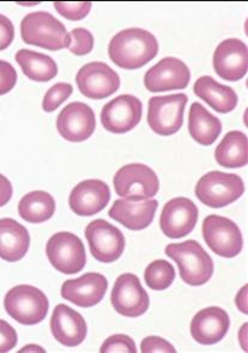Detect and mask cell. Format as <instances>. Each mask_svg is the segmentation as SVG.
Returning a JSON list of instances; mask_svg holds the SVG:
<instances>
[{
    "label": "cell",
    "mask_w": 248,
    "mask_h": 353,
    "mask_svg": "<svg viewBox=\"0 0 248 353\" xmlns=\"http://www.w3.org/2000/svg\"><path fill=\"white\" fill-rule=\"evenodd\" d=\"M158 53L156 37L145 29L129 28L116 34L110 42L108 54L115 65L136 70L147 65Z\"/></svg>",
    "instance_id": "obj_1"
},
{
    "label": "cell",
    "mask_w": 248,
    "mask_h": 353,
    "mask_svg": "<svg viewBox=\"0 0 248 353\" xmlns=\"http://www.w3.org/2000/svg\"><path fill=\"white\" fill-rule=\"evenodd\" d=\"M165 255L176 262L180 276L191 286H202L211 279L214 262L211 256L203 249L197 241H186L169 244L165 248Z\"/></svg>",
    "instance_id": "obj_2"
},
{
    "label": "cell",
    "mask_w": 248,
    "mask_h": 353,
    "mask_svg": "<svg viewBox=\"0 0 248 353\" xmlns=\"http://www.w3.org/2000/svg\"><path fill=\"white\" fill-rule=\"evenodd\" d=\"M21 37L28 45L59 51L70 46L71 35L64 24L45 11L27 14L21 23Z\"/></svg>",
    "instance_id": "obj_3"
},
{
    "label": "cell",
    "mask_w": 248,
    "mask_h": 353,
    "mask_svg": "<svg viewBox=\"0 0 248 353\" xmlns=\"http://www.w3.org/2000/svg\"><path fill=\"white\" fill-rule=\"evenodd\" d=\"M4 307L21 325H32L46 319L50 302L41 290L30 285H19L6 293Z\"/></svg>",
    "instance_id": "obj_4"
},
{
    "label": "cell",
    "mask_w": 248,
    "mask_h": 353,
    "mask_svg": "<svg viewBox=\"0 0 248 353\" xmlns=\"http://www.w3.org/2000/svg\"><path fill=\"white\" fill-rule=\"evenodd\" d=\"M196 196L210 208H223L244 195V181L238 174L211 171L196 185Z\"/></svg>",
    "instance_id": "obj_5"
},
{
    "label": "cell",
    "mask_w": 248,
    "mask_h": 353,
    "mask_svg": "<svg viewBox=\"0 0 248 353\" xmlns=\"http://www.w3.org/2000/svg\"><path fill=\"white\" fill-rule=\"evenodd\" d=\"M116 195L127 201H144L156 196L160 181L154 170L143 163H130L113 178Z\"/></svg>",
    "instance_id": "obj_6"
},
{
    "label": "cell",
    "mask_w": 248,
    "mask_h": 353,
    "mask_svg": "<svg viewBox=\"0 0 248 353\" xmlns=\"http://www.w3.org/2000/svg\"><path fill=\"white\" fill-rule=\"evenodd\" d=\"M189 98L186 94L154 97L149 100L147 123L157 135L172 136L184 124V113Z\"/></svg>",
    "instance_id": "obj_7"
},
{
    "label": "cell",
    "mask_w": 248,
    "mask_h": 353,
    "mask_svg": "<svg viewBox=\"0 0 248 353\" xmlns=\"http://www.w3.org/2000/svg\"><path fill=\"white\" fill-rule=\"evenodd\" d=\"M46 255L51 265L63 274H77L87 263L84 244L71 232L53 234L47 242Z\"/></svg>",
    "instance_id": "obj_8"
},
{
    "label": "cell",
    "mask_w": 248,
    "mask_h": 353,
    "mask_svg": "<svg viewBox=\"0 0 248 353\" xmlns=\"http://www.w3.org/2000/svg\"><path fill=\"white\" fill-rule=\"evenodd\" d=\"M203 237L216 255L233 259L244 248L239 226L230 219L220 215H209L203 221Z\"/></svg>",
    "instance_id": "obj_9"
},
{
    "label": "cell",
    "mask_w": 248,
    "mask_h": 353,
    "mask_svg": "<svg viewBox=\"0 0 248 353\" xmlns=\"http://www.w3.org/2000/svg\"><path fill=\"white\" fill-rule=\"evenodd\" d=\"M84 234L87 237L92 257L102 263H112L123 255L125 237L119 228L103 219H97L87 225Z\"/></svg>",
    "instance_id": "obj_10"
},
{
    "label": "cell",
    "mask_w": 248,
    "mask_h": 353,
    "mask_svg": "<svg viewBox=\"0 0 248 353\" xmlns=\"http://www.w3.org/2000/svg\"><path fill=\"white\" fill-rule=\"evenodd\" d=\"M110 301L115 312L125 317L142 316L150 305L149 294L132 273H125L116 279Z\"/></svg>",
    "instance_id": "obj_11"
},
{
    "label": "cell",
    "mask_w": 248,
    "mask_h": 353,
    "mask_svg": "<svg viewBox=\"0 0 248 353\" xmlns=\"http://www.w3.org/2000/svg\"><path fill=\"white\" fill-rule=\"evenodd\" d=\"M76 83L84 97L102 100L113 95L120 88V77L106 63L92 61L79 69Z\"/></svg>",
    "instance_id": "obj_12"
},
{
    "label": "cell",
    "mask_w": 248,
    "mask_h": 353,
    "mask_svg": "<svg viewBox=\"0 0 248 353\" xmlns=\"http://www.w3.org/2000/svg\"><path fill=\"white\" fill-rule=\"evenodd\" d=\"M143 105L134 95L124 94L106 103L101 112L103 128L113 134L134 130L142 119Z\"/></svg>",
    "instance_id": "obj_13"
},
{
    "label": "cell",
    "mask_w": 248,
    "mask_h": 353,
    "mask_svg": "<svg viewBox=\"0 0 248 353\" xmlns=\"http://www.w3.org/2000/svg\"><path fill=\"white\" fill-rule=\"evenodd\" d=\"M191 72L184 61L167 57L152 66L144 76V85L152 93L180 90L189 83Z\"/></svg>",
    "instance_id": "obj_14"
},
{
    "label": "cell",
    "mask_w": 248,
    "mask_h": 353,
    "mask_svg": "<svg viewBox=\"0 0 248 353\" xmlns=\"http://www.w3.org/2000/svg\"><path fill=\"white\" fill-rule=\"evenodd\" d=\"M56 129L60 136L70 142L87 141L96 129L95 113L87 103H69L56 118Z\"/></svg>",
    "instance_id": "obj_15"
},
{
    "label": "cell",
    "mask_w": 248,
    "mask_h": 353,
    "mask_svg": "<svg viewBox=\"0 0 248 353\" xmlns=\"http://www.w3.org/2000/svg\"><path fill=\"white\" fill-rule=\"evenodd\" d=\"M198 221L197 205L186 197L168 201L162 210L160 228L165 237L179 239L192 232Z\"/></svg>",
    "instance_id": "obj_16"
},
{
    "label": "cell",
    "mask_w": 248,
    "mask_h": 353,
    "mask_svg": "<svg viewBox=\"0 0 248 353\" xmlns=\"http://www.w3.org/2000/svg\"><path fill=\"white\" fill-rule=\"evenodd\" d=\"M212 63L220 79L240 81L247 74V46L239 39H227L217 46Z\"/></svg>",
    "instance_id": "obj_17"
},
{
    "label": "cell",
    "mask_w": 248,
    "mask_h": 353,
    "mask_svg": "<svg viewBox=\"0 0 248 353\" xmlns=\"http://www.w3.org/2000/svg\"><path fill=\"white\" fill-rule=\"evenodd\" d=\"M110 186L100 179H87L74 186L70 194L71 210L79 216H92L100 213L110 203Z\"/></svg>",
    "instance_id": "obj_18"
},
{
    "label": "cell",
    "mask_w": 248,
    "mask_h": 353,
    "mask_svg": "<svg viewBox=\"0 0 248 353\" xmlns=\"http://www.w3.org/2000/svg\"><path fill=\"white\" fill-rule=\"evenodd\" d=\"M108 288L106 276L87 273L79 279L68 280L61 286V297L81 307H92L101 302Z\"/></svg>",
    "instance_id": "obj_19"
},
{
    "label": "cell",
    "mask_w": 248,
    "mask_h": 353,
    "mask_svg": "<svg viewBox=\"0 0 248 353\" xmlns=\"http://www.w3.org/2000/svg\"><path fill=\"white\" fill-rule=\"evenodd\" d=\"M229 315L222 307L203 309L193 317L189 325L193 339L202 345L220 343L229 330Z\"/></svg>",
    "instance_id": "obj_20"
},
{
    "label": "cell",
    "mask_w": 248,
    "mask_h": 353,
    "mask_svg": "<svg viewBox=\"0 0 248 353\" xmlns=\"http://www.w3.org/2000/svg\"><path fill=\"white\" fill-rule=\"evenodd\" d=\"M51 330L60 344L68 347H76L87 338V322L72 307L58 304L52 315Z\"/></svg>",
    "instance_id": "obj_21"
},
{
    "label": "cell",
    "mask_w": 248,
    "mask_h": 353,
    "mask_svg": "<svg viewBox=\"0 0 248 353\" xmlns=\"http://www.w3.org/2000/svg\"><path fill=\"white\" fill-rule=\"evenodd\" d=\"M158 202L156 200L127 201L116 200L112 205L108 215L124 225L131 231H142L147 228L155 218Z\"/></svg>",
    "instance_id": "obj_22"
},
{
    "label": "cell",
    "mask_w": 248,
    "mask_h": 353,
    "mask_svg": "<svg viewBox=\"0 0 248 353\" xmlns=\"http://www.w3.org/2000/svg\"><path fill=\"white\" fill-rule=\"evenodd\" d=\"M30 236L23 225L14 219H0V259L17 262L27 255Z\"/></svg>",
    "instance_id": "obj_23"
},
{
    "label": "cell",
    "mask_w": 248,
    "mask_h": 353,
    "mask_svg": "<svg viewBox=\"0 0 248 353\" xmlns=\"http://www.w3.org/2000/svg\"><path fill=\"white\" fill-rule=\"evenodd\" d=\"M193 92L218 113H229L238 105V94L234 89L218 83L210 76L198 79Z\"/></svg>",
    "instance_id": "obj_24"
},
{
    "label": "cell",
    "mask_w": 248,
    "mask_h": 353,
    "mask_svg": "<svg viewBox=\"0 0 248 353\" xmlns=\"http://www.w3.org/2000/svg\"><path fill=\"white\" fill-rule=\"evenodd\" d=\"M189 131L193 140L202 145H211L222 132V123L205 107L193 103L189 108Z\"/></svg>",
    "instance_id": "obj_25"
},
{
    "label": "cell",
    "mask_w": 248,
    "mask_h": 353,
    "mask_svg": "<svg viewBox=\"0 0 248 353\" xmlns=\"http://www.w3.org/2000/svg\"><path fill=\"white\" fill-rule=\"evenodd\" d=\"M247 136L241 131H230L215 150L217 163L225 168H241L247 165Z\"/></svg>",
    "instance_id": "obj_26"
},
{
    "label": "cell",
    "mask_w": 248,
    "mask_h": 353,
    "mask_svg": "<svg viewBox=\"0 0 248 353\" xmlns=\"http://www.w3.org/2000/svg\"><path fill=\"white\" fill-rule=\"evenodd\" d=\"M14 59L28 79L35 82H48L58 74V65L50 56L29 50H19Z\"/></svg>",
    "instance_id": "obj_27"
},
{
    "label": "cell",
    "mask_w": 248,
    "mask_h": 353,
    "mask_svg": "<svg viewBox=\"0 0 248 353\" xmlns=\"http://www.w3.org/2000/svg\"><path fill=\"white\" fill-rule=\"evenodd\" d=\"M54 212V199L46 191H32L19 201V216L27 223H45L53 216Z\"/></svg>",
    "instance_id": "obj_28"
},
{
    "label": "cell",
    "mask_w": 248,
    "mask_h": 353,
    "mask_svg": "<svg viewBox=\"0 0 248 353\" xmlns=\"http://www.w3.org/2000/svg\"><path fill=\"white\" fill-rule=\"evenodd\" d=\"M144 279L154 291H163L170 288L175 280V270L168 261L156 260L147 265Z\"/></svg>",
    "instance_id": "obj_29"
},
{
    "label": "cell",
    "mask_w": 248,
    "mask_h": 353,
    "mask_svg": "<svg viewBox=\"0 0 248 353\" xmlns=\"http://www.w3.org/2000/svg\"><path fill=\"white\" fill-rule=\"evenodd\" d=\"M74 92V87L70 83H56L47 92L43 101H42V108L45 112H53L58 107L64 103L65 100L71 97Z\"/></svg>",
    "instance_id": "obj_30"
},
{
    "label": "cell",
    "mask_w": 248,
    "mask_h": 353,
    "mask_svg": "<svg viewBox=\"0 0 248 353\" xmlns=\"http://www.w3.org/2000/svg\"><path fill=\"white\" fill-rule=\"evenodd\" d=\"M70 35H71V43H70L69 48L74 54L85 56L92 51L94 37L87 29H74Z\"/></svg>",
    "instance_id": "obj_31"
},
{
    "label": "cell",
    "mask_w": 248,
    "mask_h": 353,
    "mask_svg": "<svg viewBox=\"0 0 248 353\" xmlns=\"http://www.w3.org/2000/svg\"><path fill=\"white\" fill-rule=\"evenodd\" d=\"M101 353H137L134 340L125 334H115L105 340L102 344Z\"/></svg>",
    "instance_id": "obj_32"
},
{
    "label": "cell",
    "mask_w": 248,
    "mask_h": 353,
    "mask_svg": "<svg viewBox=\"0 0 248 353\" xmlns=\"http://www.w3.org/2000/svg\"><path fill=\"white\" fill-rule=\"evenodd\" d=\"M92 6V3H87V1H83V3L56 1L54 3V9L58 11V14L70 21H79V19H85L90 12Z\"/></svg>",
    "instance_id": "obj_33"
},
{
    "label": "cell",
    "mask_w": 248,
    "mask_h": 353,
    "mask_svg": "<svg viewBox=\"0 0 248 353\" xmlns=\"http://www.w3.org/2000/svg\"><path fill=\"white\" fill-rule=\"evenodd\" d=\"M17 82V72L9 61H0V95L10 93Z\"/></svg>",
    "instance_id": "obj_34"
},
{
    "label": "cell",
    "mask_w": 248,
    "mask_h": 353,
    "mask_svg": "<svg viewBox=\"0 0 248 353\" xmlns=\"http://www.w3.org/2000/svg\"><path fill=\"white\" fill-rule=\"evenodd\" d=\"M142 353H175L174 346L160 336H147L141 345Z\"/></svg>",
    "instance_id": "obj_35"
},
{
    "label": "cell",
    "mask_w": 248,
    "mask_h": 353,
    "mask_svg": "<svg viewBox=\"0 0 248 353\" xmlns=\"http://www.w3.org/2000/svg\"><path fill=\"white\" fill-rule=\"evenodd\" d=\"M17 345V333L6 321L0 320V353L9 352Z\"/></svg>",
    "instance_id": "obj_36"
},
{
    "label": "cell",
    "mask_w": 248,
    "mask_h": 353,
    "mask_svg": "<svg viewBox=\"0 0 248 353\" xmlns=\"http://www.w3.org/2000/svg\"><path fill=\"white\" fill-rule=\"evenodd\" d=\"M14 39V23L4 14H0V51H4Z\"/></svg>",
    "instance_id": "obj_37"
},
{
    "label": "cell",
    "mask_w": 248,
    "mask_h": 353,
    "mask_svg": "<svg viewBox=\"0 0 248 353\" xmlns=\"http://www.w3.org/2000/svg\"><path fill=\"white\" fill-rule=\"evenodd\" d=\"M12 185L6 176L0 174V207L9 203L12 197Z\"/></svg>",
    "instance_id": "obj_38"
},
{
    "label": "cell",
    "mask_w": 248,
    "mask_h": 353,
    "mask_svg": "<svg viewBox=\"0 0 248 353\" xmlns=\"http://www.w3.org/2000/svg\"><path fill=\"white\" fill-rule=\"evenodd\" d=\"M235 302H236V307L239 309L240 312L242 314H247V285H245L244 288L240 290L236 298H235Z\"/></svg>",
    "instance_id": "obj_39"
},
{
    "label": "cell",
    "mask_w": 248,
    "mask_h": 353,
    "mask_svg": "<svg viewBox=\"0 0 248 353\" xmlns=\"http://www.w3.org/2000/svg\"><path fill=\"white\" fill-rule=\"evenodd\" d=\"M239 341L245 352H247V323H245L239 332Z\"/></svg>",
    "instance_id": "obj_40"
},
{
    "label": "cell",
    "mask_w": 248,
    "mask_h": 353,
    "mask_svg": "<svg viewBox=\"0 0 248 353\" xmlns=\"http://www.w3.org/2000/svg\"><path fill=\"white\" fill-rule=\"evenodd\" d=\"M45 352V350L40 347V346H37V345H29V346H25L23 349L21 350L19 352Z\"/></svg>",
    "instance_id": "obj_41"
},
{
    "label": "cell",
    "mask_w": 248,
    "mask_h": 353,
    "mask_svg": "<svg viewBox=\"0 0 248 353\" xmlns=\"http://www.w3.org/2000/svg\"><path fill=\"white\" fill-rule=\"evenodd\" d=\"M19 5H29V6H34V5L39 4L37 1H35V3H19Z\"/></svg>",
    "instance_id": "obj_42"
}]
</instances>
